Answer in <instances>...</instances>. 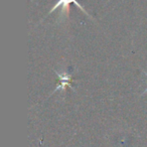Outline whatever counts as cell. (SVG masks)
<instances>
[{
  "label": "cell",
  "mask_w": 147,
  "mask_h": 147,
  "mask_svg": "<svg viewBox=\"0 0 147 147\" xmlns=\"http://www.w3.org/2000/svg\"><path fill=\"white\" fill-rule=\"evenodd\" d=\"M55 75H57V78H59L61 84H59V86H57V88H55V90H53V92L49 95V97H51L53 94H55V93L59 92V91H65V88H67V87H69V89L74 90L73 85L71 84V75L65 73V71H61H61H55Z\"/></svg>",
  "instance_id": "cell-1"
},
{
  "label": "cell",
  "mask_w": 147,
  "mask_h": 147,
  "mask_svg": "<svg viewBox=\"0 0 147 147\" xmlns=\"http://www.w3.org/2000/svg\"><path fill=\"white\" fill-rule=\"evenodd\" d=\"M71 3H74V4H76L77 6H78L79 8H80L81 10H82L83 12L85 13V14H87L89 17L93 18V17L91 16L90 14H89V12H87L86 9H85L84 7H83L82 5H81V3H79L78 1H77V0H59V1H57V2L55 3V6H53V8L51 9V11L49 12V14H51V12H53L55 10H57V9L59 8V7H61V12H63V13L65 12V10L67 11V13H69V5L71 4Z\"/></svg>",
  "instance_id": "cell-2"
},
{
  "label": "cell",
  "mask_w": 147,
  "mask_h": 147,
  "mask_svg": "<svg viewBox=\"0 0 147 147\" xmlns=\"http://www.w3.org/2000/svg\"><path fill=\"white\" fill-rule=\"evenodd\" d=\"M144 76L147 78V73H146V71H144ZM144 94H147V89H146V90L143 91V93H142V94H141V96H143V95H144Z\"/></svg>",
  "instance_id": "cell-3"
}]
</instances>
